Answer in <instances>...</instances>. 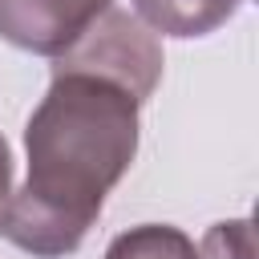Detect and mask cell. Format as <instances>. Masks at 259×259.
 <instances>
[{"label": "cell", "instance_id": "1", "mask_svg": "<svg viewBox=\"0 0 259 259\" xmlns=\"http://www.w3.org/2000/svg\"><path fill=\"white\" fill-rule=\"evenodd\" d=\"M138 117L142 101L125 85L53 65L49 93L24 125L28 178L12 190L0 235L36 259L73 255L138 154Z\"/></svg>", "mask_w": 259, "mask_h": 259}, {"label": "cell", "instance_id": "2", "mask_svg": "<svg viewBox=\"0 0 259 259\" xmlns=\"http://www.w3.org/2000/svg\"><path fill=\"white\" fill-rule=\"evenodd\" d=\"M57 69H85V73H101L117 85H125L142 105L154 97L158 81H162V49L158 40L146 32V24L121 8H105L93 28L65 49L57 61Z\"/></svg>", "mask_w": 259, "mask_h": 259}, {"label": "cell", "instance_id": "3", "mask_svg": "<svg viewBox=\"0 0 259 259\" xmlns=\"http://www.w3.org/2000/svg\"><path fill=\"white\" fill-rule=\"evenodd\" d=\"M113 0H0V36L36 57L73 49Z\"/></svg>", "mask_w": 259, "mask_h": 259}, {"label": "cell", "instance_id": "4", "mask_svg": "<svg viewBox=\"0 0 259 259\" xmlns=\"http://www.w3.org/2000/svg\"><path fill=\"white\" fill-rule=\"evenodd\" d=\"M130 4L146 28L190 40V36H206V32L223 28L239 12L243 0H130Z\"/></svg>", "mask_w": 259, "mask_h": 259}, {"label": "cell", "instance_id": "5", "mask_svg": "<svg viewBox=\"0 0 259 259\" xmlns=\"http://www.w3.org/2000/svg\"><path fill=\"white\" fill-rule=\"evenodd\" d=\"M198 259H255L251 247V223L247 219H231V223H214L198 247Z\"/></svg>", "mask_w": 259, "mask_h": 259}, {"label": "cell", "instance_id": "6", "mask_svg": "<svg viewBox=\"0 0 259 259\" xmlns=\"http://www.w3.org/2000/svg\"><path fill=\"white\" fill-rule=\"evenodd\" d=\"M8 198H12V150H8V142L0 134V223H4Z\"/></svg>", "mask_w": 259, "mask_h": 259}]
</instances>
